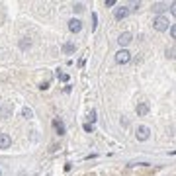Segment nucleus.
I'll use <instances>...</instances> for the list:
<instances>
[{
  "mask_svg": "<svg viewBox=\"0 0 176 176\" xmlns=\"http://www.w3.org/2000/svg\"><path fill=\"white\" fill-rule=\"evenodd\" d=\"M153 25H154V29H157V31H164V29H168L170 22H168V18H164V16H157L154 22H153Z\"/></svg>",
  "mask_w": 176,
  "mask_h": 176,
  "instance_id": "obj_1",
  "label": "nucleus"
},
{
  "mask_svg": "<svg viewBox=\"0 0 176 176\" xmlns=\"http://www.w3.org/2000/svg\"><path fill=\"white\" fill-rule=\"evenodd\" d=\"M129 59H131V53L125 51V49H119V51L115 53V61L119 63V65H125V63H129Z\"/></svg>",
  "mask_w": 176,
  "mask_h": 176,
  "instance_id": "obj_2",
  "label": "nucleus"
},
{
  "mask_svg": "<svg viewBox=\"0 0 176 176\" xmlns=\"http://www.w3.org/2000/svg\"><path fill=\"white\" fill-rule=\"evenodd\" d=\"M135 135H137V139H139V141H147L149 135H151V129H149L147 125H139V127H137V133H135Z\"/></svg>",
  "mask_w": 176,
  "mask_h": 176,
  "instance_id": "obj_3",
  "label": "nucleus"
},
{
  "mask_svg": "<svg viewBox=\"0 0 176 176\" xmlns=\"http://www.w3.org/2000/svg\"><path fill=\"white\" fill-rule=\"evenodd\" d=\"M53 127H55V131L59 133V135H65V133H67L65 121H63L61 117H55V119H53Z\"/></svg>",
  "mask_w": 176,
  "mask_h": 176,
  "instance_id": "obj_4",
  "label": "nucleus"
},
{
  "mask_svg": "<svg viewBox=\"0 0 176 176\" xmlns=\"http://www.w3.org/2000/svg\"><path fill=\"white\" fill-rule=\"evenodd\" d=\"M12 145V139H10L8 133H0V149H8Z\"/></svg>",
  "mask_w": 176,
  "mask_h": 176,
  "instance_id": "obj_5",
  "label": "nucleus"
},
{
  "mask_svg": "<svg viewBox=\"0 0 176 176\" xmlns=\"http://www.w3.org/2000/svg\"><path fill=\"white\" fill-rule=\"evenodd\" d=\"M68 29H71L72 33H78V31L82 29V22L80 20H71V22H68Z\"/></svg>",
  "mask_w": 176,
  "mask_h": 176,
  "instance_id": "obj_6",
  "label": "nucleus"
},
{
  "mask_svg": "<svg viewBox=\"0 0 176 176\" xmlns=\"http://www.w3.org/2000/svg\"><path fill=\"white\" fill-rule=\"evenodd\" d=\"M117 41H119V45H129L131 43V33L129 31H123V33L117 37Z\"/></svg>",
  "mask_w": 176,
  "mask_h": 176,
  "instance_id": "obj_7",
  "label": "nucleus"
},
{
  "mask_svg": "<svg viewBox=\"0 0 176 176\" xmlns=\"http://www.w3.org/2000/svg\"><path fill=\"white\" fill-rule=\"evenodd\" d=\"M129 16V8H125V6H121V8H117L115 10V20H123Z\"/></svg>",
  "mask_w": 176,
  "mask_h": 176,
  "instance_id": "obj_8",
  "label": "nucleus"
},
{
  "mask_svg": "<svg viewBox=\"0 0 176 176\" xmlns=\"http://www.w3.org/2000/svg\"><path fill=\"white\" fill-rule=\"evenodd\" d=\"M137 114H139V115L149 114V104L147 102H139V104H137Z\"/></svg>",
  "mask_w": 176,
  "mask_h": 176,
  "instance_id": "obj_9",
  "label": "nucleus"
},
{
  "mask_svg": "<svg viewBox=\"0 0 176 176\" xmlns=\"http://www.w3.org/2000/svg\"><path fill=\"white\" fill-rule=\"evenodd\" d=\"M63 51H65L67 55H71V53L76 51V45H74V43H65V45H63Z\"/></svg>",
  "mask_w": 176,
  "mask_h": 176,
  "instance_id": "obj_10",
  "label": "nucleus"
},
{
  "mask_svg": "<svg viewBox=\"0 0 176 176\" xmlns=\"http://www.w3.org/2000/svg\"><path fill=\"white\" fill-rule=\"evenodd\" d=\"M10 111H12V104H6V106L2 108V111H0V114H2V117H8Z\"/></svg>",
  "mask_w": 176,
  "mask_h": 176,
  "instance_id": "obj_11",
  "label": "nucleus"
},
{
  "mask_svg": "<svg viewBox=\"0 0 176 176\" xmlns=\"http://www.w3.org/2000/svg\"><path fill=\"white\" fill-rule=\"evenodd\" d=\"M94 121H96V110H92V111H90V115H88V123L94 125Z\"/></svg>",
  "mask_w": 176,
  "mask_h": 176,
  "instance_id": "obj_12",
  "label": "nucleus"
},
{
  "mask_svg": "<svg viewBox=\"0 0 176 176\" xmlns=\"http://www.w3.org/2000/svg\"><path fill=\"white\" fill-rule=\"evenodd\" d=\"M22 115H24V117H31V115H33V111H31L29 108H24V110H22Z\"/></svg>",
  "mask_w": 176,
  "mask_h": 176,
  "instance_id": "obj_13",
  "label": "nucleus"
},
{
  "mask_svg": "<svg viewBox=\"0 0 176 176\" xmlns=\"http://www.w3.org/2000/svg\"><path fill=\"white\" fill-rule=\"evenodd\" d=\"M57 78H61L63 82H67V80H68V74H65V72H59V71H57Z\"/></svg>",
  "mask_w": 176,
  "mask_h": 176,
  "instance_id": "obj_14",
  "label": "nucleus"
},
{
  "mask_svg": "<svg viewBox=\"0 0 176 176\" xmlns=\"http://www.w3.org/2000/svg\"><path fill=\"white\" fill-rule=\"evenodd\" d=\"M153 10H154V12H157V14H161V12H164V10H166V8H164L162 4H157V6H153Z\"/></svg>",
  "mask_w": 176,
  "mask_h": 176,
  "instance_id": "obj_15",
  "label": "nucleus"
},
{
  "mask_svg": "<svg viewBox=\"0 0 176 176\" xmlns=\"http://www.w3.org/2000/svg\"><path fill=\"white\" fill-rule=\"evenodd\" d=\"M29 45H31V43H29V39H28V41H25V37H24V39H22V41H20V47H22V49H28V47H29Z\"/></svg>",
  "mask_w": 176,
  "mask_h": 176,
  "instance_id": "obj_16",
  "label": "nucleus"
},
{
  "mask_svg": "<svg viewBox=\"0 0 176 176\" xmlns=\"http://www.w3.org/2000/svg\"><path fill=\"white\" fill-rule=\"evenodd\" d=\"M84 131H86V133H92V131H94V125H92V123H84Z\"/></svg>",
  "mask_w": 176,
  "mask_h": 176,
  "instance_id": "obj_17",
  "label": "nucleus"
},
{
  "mask_svg": "<svg viewBox=\"0 0 176 176\" xmlns=\"http://www.w3.org/2000/svg\"><path fill=\"white\" fill-rule=\"evenodd\" d=\"M74 12H82V10H84V4H80V2H78V4H74Z\"/></svg>",
  "mask_w": 176,
  "mask_h": 176,
  "instance_id": "obj_18",
  "label": "nucleus"
},
{
  "mask_svg": "<svg viewBox=\"0 0 176 176\" xmlns=\"http://www.w3.org/2000/svg\"><path fill=\"white\" fill-rule=\"evenodd\" d=\"M92 22H94V25H92V28L96 29V25H98V16H96V14H92Z\"/></svg>",
  "mask_w": 176,
  "mask_h": 176,
  "instance_id": "obj_19",
  "label": "nucleus"
},
{
  "mask_svg": "<svg viewBox=\"0 0 176 176\" xmlns=\"http://www.w3.org/2000/svg\"><path fill=\"white\" fill-rule=\"evenodd\" d=\"M166 55H168L170 59H174V47H172V49H170V51H166Z\"/></svg>",
  "mask_w": 176,
  "mask_h": 176,
  "instance_id": "obj_20",
  "label": "nucleus"
},
{
  "mask_svg": "<svg viewBox=\"0 0 176 176\" xmlns=\"http://www.w3.org/2000/svg\"><path fill=\"white\" fill-rule=\"evenodd\" d=\"M114 4H115V0H106V6H108V8L114 6Z\"/></svg>",
  "mask_w": 176,
  "mask_h": 176,
  "instance_id": "obj_21",
  "label": "nucleus"
},
{
  "mask_svg": "<svg viewBox=\"0 0 176 176\" xmlns=\"http://www.w3.org/2000/svg\"><path fill=\"white\" fill-rule=\"evenodd\" d=\"M170 35H172V37L176 35V28H174V25H170Z\"/></svg>",
  "mask_w": 176,
  "mask_h": 176,
  "instance_id": "obj_22",
  "label": "nucleus"
},
{
  "mask_svg": "<svg viewBox=\"0 0 176 176\" xmlns=\"http://www.w3.org/2000/svg\"><path fill=\"white\" fill-rule=\"evenodd\" d=\"M39 88H41V90H47V88H49V82H43V84H41Z\"/></svg>",
  "mask_w": 176,
  "mask_h": 176,
  "instance_id": "obj_23",
  "label": "nucleus"
}]
</instances>
